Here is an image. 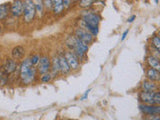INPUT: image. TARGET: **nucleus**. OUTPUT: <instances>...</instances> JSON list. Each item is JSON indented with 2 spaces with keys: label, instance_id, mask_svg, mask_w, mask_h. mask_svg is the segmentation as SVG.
I'll return each mask as SVG.
<instances>
[{
  "label": "nucleus",
  "instance_id": "obj_1",
  "mask_svg": "<svg viewBox=\"0 0 160 120\" xmlns=\"http://www.w3.org/2000/svg\"><path fill=\"white\" fill-rule=\"evenodd\" d=\"M101 21V16L97 12H92L90 10L81 13V19L78 21V27L86 30L91 33L94 37L97 36L99 32V23Z\"/></svg>",
  "mask_w": 160,
  "mask_h": 120
},
{
  "label": "nucleus",
  "instance_id": "obj_2",
  "mask_svg": "<svg viewBox=\"0 0 160 120\" xmlns=\"http://www.w3.org/2000/svg\"><path fill=\"white\" fill-rule=\"evenodd\" d=\"M38 72L29 58H24L19 65V80L23 85H31L37 80Z\"/></svg>",
  "mask_w": 160,
  "mask_h": 120
},
{
  "label": "nucleus",
  "instance_id": "obj_3",
  "mask_svg": "<svg viewBox=\"0 0 160 120\" xmlns=\"http://www.w3.org/2000/svg\"><path fill=\"white\" fill-rule=\"evenodd\" d=\"M36 9L32 0H23V14L22 19L23 22L26 24L32 23L36 18Z\"/></svg>",
  "mask_w": 160,
  "mask_h": 120
},
{
  "label": "nucleus",
  "instance_id": "obj_4",
  "mask_svg": "<svg viewBox=\"0 0 160 120\" xmlns=\"http://www.w3.org/2000/svg\"><path fill=\"white\" fill-rule=\"evenodd\" d=\"M63 53H64V57L66 59L71 72L78 71L80 67H81V62L79 61L78 57L74 54V52L67 49V50H65V51H63Z\"/></svg>",
  "mask_w": 160,
  "mask_h": 120
},
{
  "label": "nucleus",
  "instance_id": "obj_5",
  "mask_svg": "<svg viewBox=\"0 0 160 120\" xmlns=\"http://www.w3.org/2000/svg\"><path fill=\"white\" fill-rule=\"evenodd\" d=\"M50 67H51V57L47 54L40 55V60L36 66L38 74L42 75L50 72Z\"/></svg>",
  "mask_w": 160,
  "mask_h": 120
},
{
  "label": "nucleus",
  "instance_id": "obj_6",
  "mask_svg": "<svg viewBox=\"0 0 160 120\" xmlns=\"http://www.w3.org/2000/svg\"><path fill=\"white\" fill-rule=\"evenodd\" d=\"M74 36L76 37L78 40H80L81 42L87 44V45L92 44L95 40V37L91 33H89L88 31H86V30H84L80 27H76V29H75Z\"/></svg>",
  "mask_w": 160,
  "mask_h": 120
},
{
  "label": "nucleus",
  "instance_id": "obj_7",
  "mask_svg": "<svg viewBox=\"0 0 160 120\" xmlns=\"http://www.w3.org/2000/svg\"><path fill=\"white\" fill-rule=\"evenodd\" d=\"M23 14V0H13L10 3V15L15 18L21 17Z\"/></svg>",
  "mask_w": 160,
  "mask_h": 120
},
{
  "label": "nucleus",
  "instance_id": "obj_8",
  "mask_svg": "<svg viewBox=\"0 0 160 120\" xmlns=\"http://www.w3.org/2000/svg\"><path fill=\"white\" fill-rule=\"evenodd\" d=\"M18 68V62L16 60H14L13 58H6L3 63L2 66V72L5 75H10L16 71V69Z\"/></svg>",
  "mask_w": 160,
  "mask_h": 120
},
{
  "label": "nucleus",
  "instance_id": "obj_9",
  "mask_svg": "<svg viewBox=\"0 0 160 120\" xmlns=\"http://www.w3.org/2000/svg\"><path fill=\"white\" fill-rule=\"evenodd\" d=\"M139 110L143 115H159L160 105H148V104L140 103Z\"/></svg>",
  "mask_w": 160,
  "mask_h": 120
},
{
  "label": "nucleus",
  "instance_id": "obj_10",
  "mask_svg": "<svg viewBox=\"0 0 160 120\" xmlns=\"http://www.w3.org/2000/svg\"><path fill=\"white\" fill-rule=\"evenodd\" d=\"M159 91V90H158ZM156 91L154 92H147V91H142L140 90L138 93V99L140 103L142 104H148V105H155L154 102V94Z\"/></svg>",
  "mask_w": 160,
  "mask_h": 120
},
{
  "label": "nucleus",
  "instance_id": "obj_11",
  "mask_svg": "<svg viewBox=\"0 0 160 120\" xmlns=\"http://www.w3.org/2000/svg\"><path fill=\"white\" fill-rule=\"evenodd\" d=\"M58 55V59H59V65H60V75H68L71 73V70H70L69 65L66 61V59L64 57V53L63 51H60L57 53Z\"/></svg>",
  "mask_w": 160,
  "mask_h": 120
},
{
  "label": "nucleus",
  "instance_id": "obj_12",
  "mask_svg": "<svg viewBox=\"0 0 160 120\" xmlns=\"http://www.w3.org/2000/svg\"><path fill=\"white\" fill-rule=\"evenodd\" d=\"M140 90L142 91H147V92H154L159 90V85L157 82L150 81V80H144L140 84Z\"/></svg>",
  "mask_w": 160,
  "mask_h": 120
},
{
  "label": "nucleus",
  "instance_id": "obj_13",
  "mask_svg": "<svg viewBox=\"0 0 160 120\" xmlns=\"http://www.w3.org/2000/svg\"><path fill=\"white\" fill-rule=\"evenodd\" d=\"M25 48L21 45H17V46H15L12 48L11 50V58H13L14 60H16V61H22L24 59V56H25Z\"/></svg>",
  "mask_w": 160,
  "mask_h": 120
},
{
  "label": "nucleus",
  "instance_id": "obj_14",
  "mask_svg": "<svg viewBox=\"0 0 160 120\" xmlns=\"http://www.w3.org/2000/svg\"><path fill=\"white\" fill-rule=\"evenodd\" d=\"M50 73L55 78L60 75V65H59V59L58 55L55 53L51 57V67H50Z\"/></svg>",
  "mask_w": 160,
  "mask_h": 120
},
{
  "label": "nucleus",
  "instance_id": "obj_15",
  "mask_svg": "<svg viewBox=\"0 0 160 120\" xmlns=\"http://www.w3.org/2000/svg\"><path fill=\"white\" fill-rule=\"evenodd\" d=\"M52 3V13L54 16H60L65 11V8L63 6L62 0H51Z\"/></svg>",
  "mask_w": 160,
  "mask_h": 120
},
{
  "label": "nucleus",
  "instance_id": "obj_16",
  "mask_svg": "<svg viewBox=\"0 0 160 120\" xmlns=\"http://www.w3.org/2000/svg\"><path fill=\"white\" fill-rule=\"evenodd\" d=\"M145 75H146L147 80H150V81L158 83L159 80H160V72H159V70H156V69H154V68L147 67L146 72H145Z\"/></svg>",
  "mask_w": 160,
  "mask_h": 120
},
{
  "label": "nucleus",
  "instance_id": "obj_17",
  "mask_svg": "<svg viewBox=\"0 0 160 120\" xmlns=\"http://www.w3.org/2000/svg\"><path fill=\"white\" fill-rule=\"evenodd\" d=\"M10 15V3H2L0 4V22L6 20Z\"/></svg>",
  "mask_w": 160,
  "mask_h": 120
},
{
  "label": "nucleus",
  "instance_id": "obj_18",
  "mask_svg": "<svg viewBox=\"0 0 160 120\" xmlns=\"http://www.w3.org/2000/svg\"><path fill=\"white\" fill-rule=\"evenodd\" d=\"M146 64L150 68H154L156 70H160V63H159V58L153 56V55H148L146 57Z\"/></svg>",
  "mask_w": 160,
  "mask_h": 120
},
{
  "label": "nucleus",
  "instance_id": "obj_19",
  "mask_svg": "<svg viewBox=\"0 0 160 120\" xmlns=\"http://www.w3.org/2000/svg\"><path fill=\"white\" fill-rule=\"evenodd\" d=\"M34 3L35 9H36V14L39 17H42L44 14V4H43V0H32Z\"/></svg>",
  "mask_w": 160,
  "mask_h": 120
},
{
  "label": "nucleus",
  "instance_id": "obj_20",
  "mask_svg": "<svg viewBox=\"0 0 160 120\" xmlns=\"http://www.w3.org/2000/svg\"><path fill=\"white\" fill-rule=\"evenodd\" d=\"M96 1L97 0H79L78 6L82 9H90Z\"/></svg>",
  "mask_w": 160,
  "mask_h": 120
},
{
  "label": "nucleus",
  "instance_id": "obj_21",
  "mask_svg": "<svg viewBox=\"0 0 160 120\" xmlns=\"http://www.w3.org/2000/svg\"><path fill=\"white\" fill-rule=\"evenodd\" d=\"M40 81L42 83H50L54 79V77L52 76V74L48 72V73H45V74H42L40 75Z\"/></svg>",
  "mask_w": 160,
  "mask_h": 120
},
{
  "label": "nucleus",
  "instance_id": "obj_22",
  "mask_svg": "<svg viewBox=\"0 0 160 120\" xmlns=\"http://www.w3.org/2000/svg\"><path fill=\"white\" fill-rule=\"evenodd\" d=\"M150 45L153 46L154 48L159 49L160 50V38L158 35H153L152 38H151V42H150Z\"/></svg>",
  "mask_w": 160,
  "mask_h": 120
},
{
  "label": "nucleus",
  "instance_id": "obj_23",
  "mask_svg": "<svg viewBox=\"0 0 160 120\" xmlns=\"http://www.w3.org/2000/svg\"><path fill=\"white\" fill-rule=\"evenodd\" d=\"M29 60H30V62H31V64L33 65V66L36 67L38 62H39V60H40V55L38 53H34L29 57Z\"/></svg>",
  "mask_w": 160,
  "mask_h": 120
},
{
  "label": "nucleus",
  "instance_id": "obj_24",
  "mask_svg": "<svg viewBox=\"0 0 160 120\" xmlns=\"http://www.w3.org/2000/svg\"><path fill=\"white\" fill-rule=\"evenodd\" d=\"M43 4H44V10H46V11H49V12L52 11L51 0H43Z\"/></svg>",
  "mask_w": 160,
  "mask_h": 120
},
{
  "label": "nucleus",
  "instance_id": "obj_25",
  "mask_svg": "<svg viewBox=\"0 0 160 120\" xmlns=\"http://www.w3.org/2000/svg\"><path fill=\"white\" fill-rule=\"evenodd\" d=\"M149 48H150V55H153V56H155V57H157V58H159L160 57V50L159 49H156V48H154L153 46H151V45H150L149 46Z\"/></svg>",
  "mask_w": 160,
  "mask_h": 120
},
{
  "label": "nucleus",
  "instance_id": "obj_26",
  "mask_svg": "<svg viewBox=\"0 0 160 120\" xmlns=\"http://www.w3.org/2000/svg\"><path fill=\"white\" fill-rule=\"evenodd\" d=\"M142 120H160L159 115H144Z\"/></svg>",
  "mask_w": 160,
  "mask_h": 120
},
{
  "label": "nucleus",
  "instance_id": "obj_27",
  "mask_svg": "<svg viewBox=\"0 0 160 120\" xmlns=\"http://www.w3.org/2000/svg\"><path fill=\"white\" fill-rule=\"evenodd\" d=\"M72 0H62V3H63V6L65 8V10L69 9L70 7L72 6Z\"/></svg>",
  "mask_w": 160,
  "mask_h": 120
},
{
  "label": "nucleus",
  "instance_id": "obj_28",
  "mask_svg": "<svg viewBox=\"0 0 160 120\" xmlns=\"http://www.w3.org/2000/svg\"><path fill=\"white\" fill-rule=\"evenodd\" d=\"M154 102H155V105H160V93H159V91H156L154 94Z\"/></svg>",
  "mask_w": 160,
  "mask_h": 120
},
{
  "label": "nucleus",
  "instance_id": "obj_29",
  "mask_svg": "<svg viewBox=\"0 0 160 120\" xmlns=\"http://www.w3.org/2000/svg\"><path fill=\"white\" fill-rule=\"evenodd\" d=\"M91 91V89H88V90H86V91H85V93L82 95V97L80 98V100H85L87 97H88V94H89V92Z\"/></svg>",
  "mask_w": 160,
  "mask_h": 120
},
{
  "label": "nucleus",
  "instance_id": "obj_30",
  "mask_svg": "<svg viewBox=\"0 0 160 120\" xmlns=\"http://www.w3.org/2000/svg\"><path fill=\"white\" fill-rule=\"evenodd\" d=\"M135 19H136V15H131V16H130V17L127 19V22H128V23H132Z\"/></svg>",
  "mask_w": 160,
  "mask_h": 120
},
{
  "label": "nucleus",
  "instance_id": "obj_31",
  "mask_svg": "<svg viewBox=\"0 0 160 120\" xmlns=\"http://www.w3.org/2000/svg\"><path fill=\"white\" fill-rule=\"evenodd\" d=\"M128 32H129V30H128V29H127V30H125V31L123 32V34H122V37H121V41H123V40H125V38L127 37Z\"/></svg>",
  "mask_w": 160,
  "mask_h": 120
},
{
  "label": "nucleus",
  "instance_id": "obj_32",
  "mask_svg": "<svg viewBox=\"0 0 160 120\" xmlns=\"http://www.w3.org/2000/svg\"><path fill=\"white\" fill-rule=\"evenodd\" d=\"M2 75H3V73H2V72H0V81H1V78H2Z\"/></svg>",
  "mask_w": 160,
  "mask_h": 120
},
{
  "label": "nucleus",
  "instance_id": "obj_33",
  "mask_svg": "<svg viewBox=\"0 0 160 120\" xmlns=\"http://www.w3.org/2000/svg\"><path fill=\"white\" fill-rule=\"evenodd\" d=\"M2 32V26H1V24H0V33Z\"/></svg>",
  "mask_w": 160,
  "mask_h": 120
},
{
  "label": "nucleus",
  "instance_id": "obj_34",
  "mask_svg": "<svg viewBox=\"0 0 160 120\" xmlns=\"http://www.w3.org/2000/svg\"><path fill=\"white\" fill-rule=\"evenodd\" d=\"M154 2H155V4H158V2H159V0H154Z\"/></svg>",
  "mask_w": 160,
  "mask_h": 120
},
{
  "label": "nucleus",
  "instance_id": "obj_35",
  "mask_svg": "<svg viewBox=\"0 0 160 120\" xmlns=\"http://www.w3.org/2000/svg\"><path fill=\"white\" fill-rule=\"evenodd\" d=\"M72 1H75V2H78L79 0H72Z\"/></svg>",
  "mask_w": 160,
  "mask_h": 120
},
{
  "label": "nucleus",
  "instance_id": "obj_36",
  "mask_svg": "<svg viewBox=\"0 0 160 120\" xmlns=\"http://www.w3.org/2000/svg\"><path fill=\"white\" fill-rule=\"evenodd\" d=\"M65 120H72V119H65Z\"/></svg>",
  "mask_w": 160,
  "mask_h": 120
},
{
  "label": "nucleus",
  "instance_id": "obj_37",
  "mask_svg": "<svg viewBox=\"0 0 160 120\" xmlns=\"http://www.w3.org/2000/svg\"><path fill=\"white\" fill-rule=\"evenodd\" d=\"M59 120H65V119H59Z\"/></svg>",
  "mask_w": 160,
  "mask_h": 120
}]
</instances>
